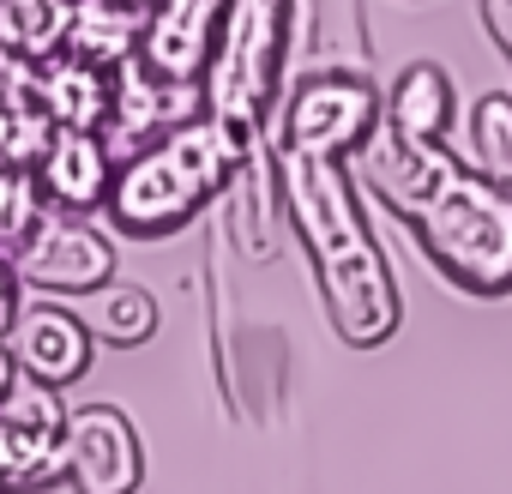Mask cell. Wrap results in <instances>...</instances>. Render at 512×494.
Returning a JSON list of instances; mask_svg holds the SVG:
<instances>
[{
	"label": "cell",
	"instance_id": "7",
	"mask_svg": "<svg viewBox=\"0 0 512 494\" xmlns=\"http://www.w3.org/2000/svg\"><path fill=\"white\" fill-rule=\"evenodd\" d=\"M19 278L55 296H97L103 284H115V241L85 217L43 211L19 241Z\"/></svg>",
	"mask_w": 512,
	"mask_h": 494
},
{
	"label": "cell",
	"instance_id": "9",
	"mask_svg": "<svg viewBox=\"0 0 512 494\" xmlns=\"http://www.w3.org/2000/svg\"><path fill=\"white\" fill-rule=\"evenodd\" d=\"M13 362L25 368L31 386L43 392H61L73 380L91 374V356H97V338L91 326L73 314V308H55V302H31L13 314V338H7Z\"/></svg>",
	"mask_w": 512,
	"mask_h": 494
},
{
	"label": "cell",
	"instance_id": "16",
	"mask_svg": "<svg viewBox=\"0 0 512 494\" xmlns=\"http://www.w3.org/2000/svg\"><path fill=\"white\" fill-rule=\"evenodd\" d=\"M482 25H488V37L506 49V61H512V0H482Z\"/></svg>",
	"mask_w": 512,
	"mask_h": 494
},
{
	"label": "cell",
	"instance_id": "13",
	"mask_svg": "<svg viewBox=\"0 0 512 494\" xmlns=\"http://www.w3.org/2000/svg\"><path fill=\"white\" fill-rule=\"evenodd\" d=\"M139 13L133 7H115V0H73V19H67V43L79 55V67L103 61V67H121L133 49H139Z\"/></svg>",
	"mask_w": 512,
	"mask_h": 494
},
{
	"label": "cell",
	"instance_id": "11",
	"mask_svg": "<svg viewBox=\"0 0 512 494\" xmlns=\"http://www.w3.org/2000/svg\"><path fill=\"white\" fill-rule=\"evenodd\" d=\"M109 181H115V151L109 139H97L91 127H61L43 151V193L79 217V211H97L109 199Z\"/></svg>",
	"mask_w": 512,
	"mask_h": 494
},
{
	"label": "cell",
	"instance_id": "2",
	"mask_svg": "<svg viewBox=\"0 0 512 494\" xmlns=\"http://www.w3.org/2000/svg\"><path fill=\"white\" fill-rule=\"evenodd\" d=\"M278 187H284V211H290L308 260H314L332 332L350 350H380L398 332L404 302H398L392 260L380 254V241H374L356 193H350V175L338 163H326V157L284 151Z\"/></svg>",
	"mask_w": 512,
	"mask_h": 494
},
{
	"label": "cell",
	"instance_id": "5",
	"mask_svg": "<svg viewBox=\"0 0 512 494\" xmlns=\"http://www.w3.org/2000/svg\"><path fill=\"white\" fill-rule=\"evenodd\" d=\"M380 127V91L362 73L326 67L308 73L284 103V151L338 163L344 151H362V139Z\"/></svg>",
	"mask_w": 512,
	"mask_h": 494
},
{
	"label": "cell",
	"instance_id": "15",
	"mask_svg": "<svg viewBox=\"0 0 512 494\" xmlns=\"http://www.w3.org/2000/svg\"><path fill=\"white\" fill-rule=\"evenodd\" d=\"M470 169L500 193H512V97L506 91H482L470 103Z\"/></svg>",
	"mask_w": 512,
	"mask_h": 494
},
{
	"label": "cell",
	"instance_id": "10",
	"mask_svg": "<svg viewBox=\"0 0 512 494\" xmlns=\"http://www.w3.org/2000/svg\"><path fill=\"white\" fill-rule=\"evenodd\" d=\"M223 13H229V0H157L139 31V67L169 85H193L217 43Z\"/></svg>",
	"mask_w": 512,
	"mask_h": 494
},
{
	"label": "cell",
	"instance_id": "6",
	"mask_svg": "<svg viewBox=\"0 0 512 494\" xmlns=\"http://www.w3.org/2000/svg\"><path fill=\"white\" fill-rule=\"evenodd\" d=\"M61 482L73 494H139L145 488V440L115 404H85L61 428Z\"/></svg>",
	"mask_w": 512,
	"mask_h": 494
},
{
	"label": "cell",
	"instance_id": "18",
	"mask_svg": "<svg viewBox=\"0 0 512 494\" xmlns=\"http://www.w3.org/2000/svg\"><path fill=\"white\" fill-rule=\"evenodd\" d=\"M0 494H7V488H0Z\"/></svg>",
	"mask_w": 512,
	"mask_h": 494
},
{
	"label": "cell",
	"instance_id": "3",
	"mask_svg": "<svg viewBox=\"0 0 512 494\" xmlns=\"http://www.w3.org/2000/svg\"><path fill=\"white\" fill-rule=\"evenodd\" d=\"M247 145L253 139L223 133L217 121H181V127H169L157 145H139L115 169L109 199H103L109 223L127 229V235H145V241L175 235L229 181V169L247 157Z\"/></svg>",
	"mask_w": 512,
	"mask_h": 494
},
{
	"label": "cell",
	"instance_id": "14",
	"mask_svg": "<svg viewBox=\"0 0 512 494\" xmlns=\"http://www.w3.org/2000/svg\"><path fill=\"white\" fill-rule=\"evenodd\" d=\"M91 338L97 344H115V350H139V344H151V332H157V302H151V290H139V284H103L97 296H91Z\"/></svg>",
	"mask_w": 512,
	"mask_h": 494
},
{
	"label": "cell",
	"instance_id": "4",
	"mask_svg": "<svg viewBox=\"0 0 512 494\" xmlns=\"http://www.w3.org/2000/svg\"><path fill=\"white\" fill-rule=\"evenodd\" d=\"M284 37H290V0H229L217 43L205 55V121H217L235 139H253L260 115L278 97Z\"/></svg>",
	"mask_w": 512,
	"mask_h": 494
},
{
	"label": "cell",
	"instance_id": "12",
	"mask_svg": "<svg viewBox=\"0 0 512 494\" xmlns=\"http://www.w3.org/2000/svg\"><path fill=\"white\" fill-rule=\"evenodd\" d=\"M452 115H458V97H452V79L434 61L404 67L392 79V97L380 103V127L398 133V139H410V145H446Z\"/></svg>",
	"mask_w": 512,
	"mask_h": 494
},
{
	"label": "cell",
	"instance_id": "1",
	"mask_svg": "<svg viewBox=\"0 0 512 494\" xmlns=\"http://www.w3.org/2000/svg\"><path fill=\"white\" fill-rule=\"evenodd\" d=\"M362 175L416 229L434 272L464 296H512V193L482 181L446 145H410L386 127L362 139Z\"/></svg>",
	"mask_w": 512,
	"mask_h": 494
},
{
	"label": "cell",
	"instance_id": "17",
	"mask_svg": "<svg viewBox=\"0 0 512 494\" xmlns=\"http://www.w3.org/2000/svg\"><path fill=\"white\" fill-rule=\"evenodd\" d=\"M115 7H133V13H145V7H151V0H115Z\"/></svg>",
	"mask_w": 512,
	"mask_h": 494
},
{
	"label": "cell",
	"instance_id": "8",
	"mask_svg": "<svg viewBox=\"0 0 512 494\" xmlns=\"http://www.w3.org/2000/svg\"><path fill=\"white\" fill-rule=\"evenodd\" d=\"M61 428H67V410L43 386L0 398V488L13 494V488L61 482Z\"/></svg>",
	"mask_w": 512,
	"mask_h": 494
}]
</instances>
